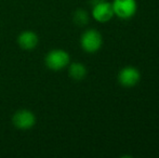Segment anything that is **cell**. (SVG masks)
<instances>
[{"instance_id": "6da1fadb", "label": "cell", "mask_w": 159, "mask_h": 158, "mask_svg": "<svg viewBox=\"0 0 159 158\" xmlns=\"http://www.w3.org/2000/svg\"><path fill=\"white\" fill-rule=\"evenodd\" d=\"M44 63H46L47 67L51 70H61L65 68L66 66L69 65L70 63V56H69L68 52L62 49H54L48 52L44 59Z\"/></svg>"}, {"instance_id": "5b68a950", "label": "cell", "mask_w": 159, "mask_h": 158, "mask_svg": "<svg viewBox=\"0 0 159 158\" xmlns=\"http://www.w3.org/2000/svg\"><path fill=\"white\" fill-rule=\"evenodd\" d=\"M114 10L113 6L106 1H102L100 3L93 6L92 9V16L95 21L100 23H106L111 21L114 16Z\"/></svg>"}, {"instance_id": "3957f363", "label": "cell", "mask_w": 159, "mask_h": 158, "mask_svg": "<svg viewBox=\"0 0 159 158\" xmlns=\"http://www.w3.org/2000/svg\"><path fill=\"white\" fill-rule=\"evenodd\" d=\"M111 6H113L114 14L122 20L131 19L136 13L138 9L135 0H114Z\"/></svg>"}, {"instance_id": "30bf717a", "label": "cell", "mask_w": 159, "mask_h": 158, "mask_svg": "<svg viewBox=\"0 0 159 158\" xmlns=\"http://www.w3.org/2000/svg\"><path fill=\"white\" fill-rule=\"evenodd\" d=\"M102 1H105V0H91V4L95 6V4L100 3V2H102Z\"/></svg>"}, {"instance_id": "7a4b0ae2", "label": "cell", "mask_w": 159, "mask_h": 158, "mask_svg": "<svg viewBox=\"0 0 159 158\" xmlns=\"http://www.w3.org/2000/svg\"><path fill=\"white\" fill-rule=\"evenodd\" d=\"M102 35L95 29H88L81 35L80 44L81 48L88 53H94L102 47Z\"/></svg>"}, {"instance_id": "277c9868", "label": "cell", "mask_w": 159, "mask_h": 158, "mask_svg": "<svg viewBox=\"0 0 159 158\" xmlns=\"http://www.w3.org/2000/svg\"><path fill=\"white\" fill-rule=\"evenodd\" d=\"M12 124L16 129L28 130L35 126L36 116L30 110H20L12 116Z\"/></svg>"}, {"instance_id": "ba28073f", "label": "cell", "mask_w": 159, "mask_h": 158, "mask_svg": "<svg viewBox=\"0 0 159 158\" xmlns=\"http://www.w3.org/2000/svg\"><path fill=\"white\" fill-rule=\"evenodd\" d=\"M68 75L70 78H73L76 81H80L87 76V68L84 64L75 62V63L69 64Z\"/></svg>"}, {"instance_id": "8992f818", "label": "cell", "mask_w": 159, "mask_h": 158, "mask_svg": "<svg viewBox=\"0 0 159 158\" xmlns=\"http://www.w3.org/2000/svg\"><path fill=\"white\" fill-rule=\"evenodd\" d=\"M141 79V74L139 72L138 68L132 67V66H128L120 70L118 80H119L120 84L127 88H131L138 84V82Z\"/></svg>"}, {"instance_id": "52a82bcc", "label": "cell", "mask_w": 159, "mask_h": 158, "mask_svg": "<svg viewBox=\"0 0 159 158\" xmlns=\"http://www.w3.org/2000/svg\"><path fill=\"white\" fill-rule=\"evenodd\" d=\"M38 42H39V38L37 34L32 30H24L17 36V43L20 48H22L23 50H34L38 46Z\"/></svg>"}, {"instance_id": "9c48e42d", "label": "cell", "mask_w": 159, "mask_h": 158, "mask_svg": "<svg viewBox=\"0 0 159 158\" xmlns=\"http://www.w3.org/2000/svg\"><path fill=\"white\" fill-rule=\"evenodd\" d=\"M74 23L78 26H84L89 23V14L84 9H78L74 13Z\"/></svg>"}]
</instances>
